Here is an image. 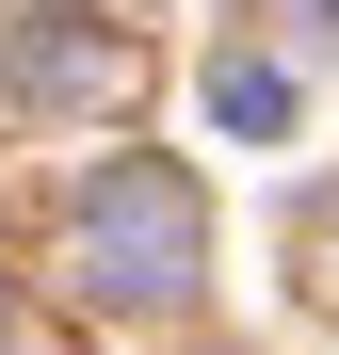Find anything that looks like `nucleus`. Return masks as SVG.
Here are the masks:
<instances>
[{
  "mask_svg": "<svg viewBox=\"0 0 339 355\" xmlns=\"http://www.w3.org/2000/svg\"><path fill=\"white\" fill-rule=\"evenodd\" d=\"M0 97H33V113H113V97H130V33H113V17H33V33H0Z\"/></svg>",
  "mask_w": 339,
  "mask_h": 355,
  "instance_id": "obj_2",
  "label": "nucleus"
},
{
  "mask_svg": "<svg viewBox=\"0 0 339 355\" xmlns=\"http://www.w3.org/2000/svg\"><path fill=\"white\" fill-rule=\"evenodd\" d=\"M210 113H226L243 146H275V130H291V65H226V81H210Z\"/></svg>",
  "mask_w": 339,
  "mask_h": 355,
  "instance_id": "obj_3",
  "label": "nucleus"
},
{
  "mask_svg": "<svg viewBox=\"0 0 339 355\" xmlns=\"http://www.w3.org/2000/svg\"><path fill=\"white\" fill-rule=\"evenodd\" d=\"M210 275V210L178 162H113L81 194V291L97 307H178V291Z\"/></svg>",
  "mask_w": 339,
  "mask_h": 355,
  "instance_id": "obj_1",
  "label": "nucleus"
}]
</instances>
